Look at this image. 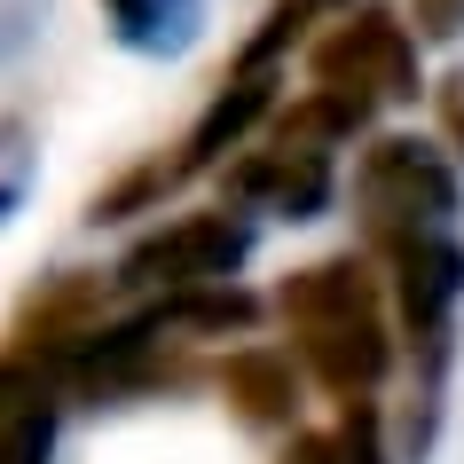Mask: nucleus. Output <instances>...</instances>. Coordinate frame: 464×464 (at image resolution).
Segmentation results:
<instances>
[{"mask_svg": "<svg viewBox=\"0 0 464 464\" xmlns=\"http://www.w3.org/2000/svg\"><path fill=\"white\" fill-rule=\"evenodd\" d=\"M276 315H284V339H292V354L307 362V378L323 393H339V401L378 393V378L393 362V331H386V299H378L362 260H315V268L284 276Z\"/></svg>", "mask_w": 464, "mask_h": 464, "instance_id": "1", "label": "nucleus"}, {"mask_svg": "<svg viewBox=\"0 0 464 464\" xmlns=\"http://www.w3.org/2000/svg\"><path fill=\"white\" fill-rule=\"evenodd\" d=\"M354 205H362V228H370L378 252L410 245V237H449V220H457V173L417 134H378L362 150V166H354Z\"/></svg>", "mask_w": 464, "mask_h": 464, "instance_id": "2", "label": "nucleus"}, {"mask_svg": "<svg viewBox=\"0 0 464 464\" xmlns=\"http://www.w3.org/2000/svg\"><path fill=\"white\" fill-rule=\"evenodd\" d=\"M307 79H315V95L346 102L362 119L378 102H417V40L393 8H346L307 48Z\"/></svg>", "mask_w": 464, "mask_h": 464, "instance_id": "3", "label": "nucleus"}, {"mask_svg": "<svg viewBox=\"0 0 464 464\" xmlns=\"http://www.w3.org/2000/svg\"><path fill=\"white\" fill-rule=\"evenodd\" d=\"M245 252H252L245 213H173L166 228H150L119 260V284H134V292H213L245 268Z\"/></svg>", "mask_w": 464, "mask_h": 464, "instance_id": "4", "label": "nucleus"}, {"mask_svg": "<svg viewBox=\"0 0 464 464\" xmlns=\"http://www.w3.org/2000/svg\"><path fill=\"white\" fill-rule=\"evenodd\" d=\"M386 268H393L401 331L425 346V362H440V354H449L457 299H464V245H457V237H410V245L386 252Z\"/></svg>", "mask_w": 464, "mask_h": 464, "instance_id": "5", "label": "nucleus"}, {"mask_svg": "<svg viewBox=\"0 0 464 464\" xmlns=\"http://www.w3.org/2000/svg\"><path fill=\"white\" fill-rule=\"evenodd\" d=\"M228 197L260 205V213H284V220H307L331 197V158L292 150V142H252L245 158H228Z\"/></svg>", "mask_w": 464, "mask_h": 464, "instance_id": "6", "label": "nucleus"}, {"mask_svg": "<svg viewBox=\"0 0 464 464\" xmlns=\"http://www.w3.org/2000/svg\"><path fill=\"white\" fill-rule=\"evenodd\" d=\"M276 111V95H268V72H237L228 87H220L213 102H205V119L189 126V142H181V158H173V173L189 181V173H205V166H220L228 150H245L252 142V126Z\"/></svg>", "mask_w": 464, "mask_h": 464, "instance_id": "7", "label": "nucleus"}, {"mask_svg": "<svg viewBox=\"0 0 464 464\" xmlns=\"http://www.w3.org/2000/svg\"><path fill=\"white\" fill-rule=\"evenodd\" d=\"M95 8L134 55H189L205 32V0H95Z\"/></svg>", "mask_w": 464, "mask_h": 464, "instance_id": "8", "label": "nucleus"}, {"mask_svg": "<svg viewBox=\"0 0 464 464\" xmlns=\"http://www.w3.org/2000/svg\"><path fill=\"white\" fill-rule=\"evenodd\" d=\"M228 393L245 401V417L284 425V417H292V362H284L276 346H252V354H237V362H228Z\"/></svg>", "mask_w": 464, "mask_h": 464, "instance_id": "9", "label": "nucleus"}, {"mask_svg": "<svg viewBox=\"0 0 464 464\" xmlns=\"http://www.w3.org/2000/svg\"><path fill=\"white\" fill-rule=\"evenodd\" d=\"M307 464H386V433H378V410H370V401H346L339 433L307 440Z\"/></svg>", "mask_w": 464, "mask_h": 464, "instance_id": "10", "label": "nucleus"}, {"mask_svg": "<svg viewBox=\"0 0 464 464\" xmlns=\"http://www.w3.org/2000/svg\"><path fill=\"white\" fill-rule=\"evenodd\" d=\"M24 189H32V134H24V119H0V228L16 220Z\"/></svg>", "mask_w": 464, "mask_h": 464, "instance_id": "11", "label": "nucleus"}, {"mask_svg": "<svg viewBox=\"0 0 464 464\" xmlns=\"http://www.w3.org/2000/svg\"><path fill=\"white\" fill-rule=\"evenodd\" d=\"M417 40H464V0H410Z\"/></svg>", "mask_w": 464, "mask_h": 464, "instance_id": "12", "label": "nucleus"}, {"mask_svg": "<svg viewBox=\"0 0 464 464\" xmlns=\"http://www.w3.org/2000/svg\"><path fill=\"white\" fill-rule=\"evenodd\" d=\"M440 102H449V126H457V134H464V72L449 79V95H440Z\"/></svg>", "mask_w": 464, "mask_h": 464, "instance_id": "13", "label": "nucleus"}, {"mask_svg": "<svg viewBox=\"0 0 464 464\" xmlns=\"http://www.w3.org/2000/svg\"><path fill=\"white\" fill-rule=\"evenodd\" d=\"M292 464H307V440H299V449H292Z\"/></svg>", "mask_w": 464, "mask_h": 464, "instance_id": "14", "label": "nucleus"}]
</instances>
